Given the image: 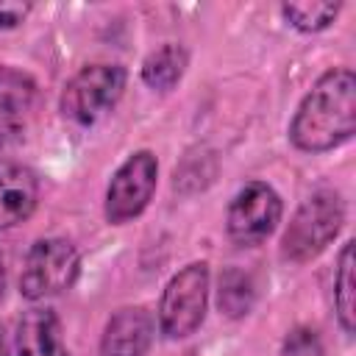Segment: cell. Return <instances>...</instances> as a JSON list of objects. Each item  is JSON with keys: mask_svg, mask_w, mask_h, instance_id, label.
I'll use <instances>...</instances> for the list:
<instances>
[{"mask_svg": "<svg viewBox=\"0 0 356 356\" xmlns=\"http://www.w3.org/2000/svg\"><path fill=\"white\" fill-rule=\"evenodd\" d=\"M356 134V75L348 67L325 70L303 95L289 122V142L303 153H328Z\"/></svg>", "mask_w": 356, "mask_h": 356, "instance_id": "6da1fadb", "label": "cell"}, {"mask_svg": "<svg viewBox=\"0 0 356 356\" xmlns=\"http://www.w3.org/2000/svg\"><path fill=\"white\" fill-rule=\"evenodd\" d=\"M345 225V200L337 189L312 192L292 214L281 236V259L292 264H306L317 259Z\"/></svg>", "mask_w": 356, "mask_h": 356, "instance_id": "7a4b0ae2", "label": "cell"}, {"mask_svg": "<svg viewBox=\"0 0 356 356\" xmlns=\"http://www.w3.org/2000/svg\"><path fill=\"white\" fill-rule=\"evenodd\" d=\"M128 72L120 64H86L81 67L61 92V114L75 125L100 122L122 97Z\"/></svg>", "mask_w": 356, "mask_h": 356, "instance_id": "3957f363", "label": "cell"}, {"mask_svg": "<svg viewBox=\"0 0 356 356\" xmlns=\"http://www.w3.org/2000/svg\"><path fill=\"white\" fill-rule=\"evenodd\" d=\"M209 264L192 261L167 281L159 300V328L167 339H184L203 325L209 309Z\"/></svg>", "mask_w": 356, "mask_h": 356, "instance_id": "277c9868", "label": "cell"}, {"mask_svg": "<svg viewBox=\"0 0 356 356\" xmlns=\"http://www.w3.org/2000/svg\"><path fill=\"white\" fill-rule=\"evenodd\" d=\"M81 273V256L64 236L36 239L25 256L19 275V295L28 300H44L67 292Z\"/></svg>", "mask_w": 356, "mask_h": 356, "instance_id": "5b68a950", "label": "cell"}, {"mask_svg": "<svg viewBox=\"0 0 356 356\" xmlns=\"http://www.w3.org/2000/svg\"><path fill=\"white\" fill-rule=\"evenodd\" d=\"M156 178H159V161L150 150H136L131 153L111 175L106 186V203L103 214L111 225L131 222L139 217L147 203L153 200L156 192Z\"/></svg>", "mask_w": 356, "mask_h": 356, "instance_id": "8992f818", "label": "cell"}, {"mask_svg": "<svg viewBox=\"0 0 356 356\" xmlns=\"http://www.w3.org/2000/svg\"><path fill=\"white\" fill-rule=\"evenodd\" d=\"M281 214H284L281 195L264 181H248L231 197L225 231L231 242H236L239 248H253L261 245L278 228Z\"/></svg>", "mask_w": 356, "mask_h": 356, "instance_id": "52a82bcc", "label": "cell"}, {"mask_svg": "<svg viewBox=\"0 0 356 356\" xmlns=\"http://www.w3.org/2000/svg\"><path fill=\"white\" fill-rule=\"evenodd\" d=\"M39 86L36 81L14 67L0 64V153L17 147L36 117Z\"/></svg>", "mask_w": 356, "mask_h": 356, "instance_id": "ba28073f", "label": "cell"}, {"mask_svg": "<svg viewBox=\"0 0 356 356\" xmlns=\"http://www.w3.org/2000/svg\"><path fill=\"white\" fill-rule=\"evenodd\" d=\"M156 323L145 306H125L117 309L100 337L103 356H145L153 345Z\"/></svg>", "mask_w": 356, "mask_h": 356, "instance_id": "9c48e42d", "label": "cell"}, {"mask_svg": "<svg viewBox=\"0 0 356 356\" xmlns=\"http://www.w3.org/2000/svg\"><path fill=\"white\" fill-rule=\"evenodd\" d=\"M39 203V178L19 161H0V231L25 222Z\"/></svg>", "mask_w": 356, "mask_h": 356, "instance_id": "30bf717a", "label": "cell"}, {"mask_svg": "<svg viewBox=\"0 0 356 356\" xmlns=\"http://www.w3.org/2000/svg\"><path fill=\"white\" fill-rule=\"evenodd\" d=\"M14 356H67L61 320L53 309H28L19 317Z\"/></svg>", "mask_w": 356, "mask_h": 356, "instance_id": "8fae6325", "label": "cell"}, {"mask_svg": "<svg viewBox=\"0 0 356 356\" xmlns=\"http://www.w3.org/2000/svg\"><path fill=\"white\" fill-rule=\"evenodd\" d=\"M189 64V53L184 44L167 42L156 50H150L142 61V81L156 92H170L178 86Z\"/></svg>", "mask_w": 356, "mask_h": 356, "instance_id": "7c38bea8", "label": "cell"}, {"mask_svg": "<svg viewBox=\"0 0 356 356\" xmlns=\"http://www.w3.org/2000/svg\"><path fill=\"white\" fill-rule=\"evenodd\" d=\"M256 300V284L250 278V273L239 270V267H228L220 275V289H217V306L225 317L239 320L253 309Z\"/></svg>", "mask_w": 356, "mask_h": 356, "instance_id": "4fadbf2b", "label": "cell"}, {"mask_svg": "<svg viewBox=\"0 0 356 356\" xmlns=\"http://www.w3.org/2000/svg\"><path fill=\"white\" fill-rule=\"evenodd\" d=\"M353 242H345L337 259L334 273V309L337 320L345 334H353V317H356V289H353Z\"/></svg>", "mask_w": 356, "mask_h": 356, "instance_id": "5bb4252c", "label": "cell"}, {"mask_svg": "<svg viewBox=\"0 0 356 356\" xmlns=\"http://www.w3.org/2000/svg\"><path fill=\"white\" fill-rule=\"evenodd\" d=\"M339 3H284L281 6V14L284 19L300 31V33H317V31H325L337 14H339Z\"/></svg>", "mask_w": 356, "mask_h": 356, "instance_id": "9a60e30c", "label": "cell"}, {"mask_svg": "<svg viewBox=\"0 0 356 356\" xmlns=\"http://www.w3.org/2000/svg\"><path fill=\"white\" fill-rule=\"evenodd\" d=\"M284 350H286V356H320V342H317L314 331L298 328L286 337Z\"/></svg>", "mask_w": 356, "mask_h": 356, "instance_id": "2e32d148", "label": "cell"}, {"mask_svg": "<svg viewBox=\"0 0 356 356\" xmlns=\"http://www.w3.org/2000/svg\"><path fill=\"white\" fill-rule=\"evenodd\" d=\"M31 11H33L31 3H0V31L17 28L19 22H25Z\"/></svg>", "mask_w": 356, "mask_h": 356, "instance_id": "e0dca14e", "label": "cell"}, {"mask_svg": "<svg viewBox=\"0 0 356 356\" xmlns=\"http://www.w3.org/2000/svg\"><path fill=\"white\" fill-rule=\"evenodd\" d=\"M3 292H6V261L0 256V300H3Z\"/></svg>", "mask_w": 356, "mask_h": 356, "instance_id": "ac0fdd59", "label": "cell"}, {"mask_svg": "<svg viewBox=\"0 0 356 356\" xmlns=\"http://www.w3.org/2000/svg\"><path fill=\"white\" fill-rule=\"evenodd\" d=\"M184 356H197V353H195V350H189V353H184Z\"/></svg>", "mask_w": 356, "mask_h": 356, "instance_id": "d6986e66", "label": "cell"}]
</instances>
